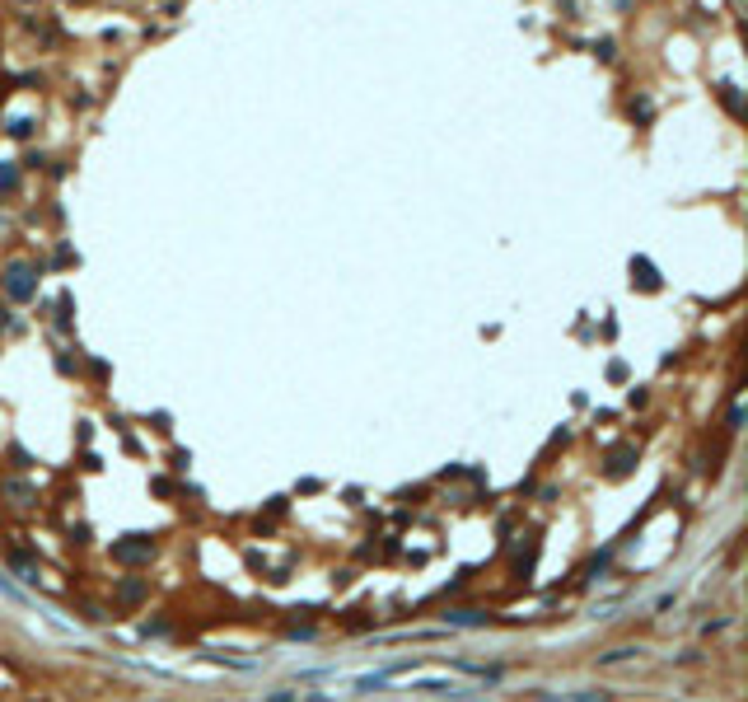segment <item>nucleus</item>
Segmentation results:
<instances>
[{
    "mask_svg": "<svg viewBox=\"0 0 748 702\" xmlns=\"http://www.w3.org/2000/svg\"><path fill=\"white\" fill-rule=\"evenodd\" d=\"M449 623L472 627V623H486V613H482V608H454V613H449Z\"/></svg>",
    "mask_w": 748,
    "mask_h": 702,
    "instance_id": "obj_7",
    "label": "nucleus"
},
{
    "mask_svg": "<svg viewBox=\"0 0 748 702\" xmlns=\"http://www.w3.org/2000/svg\"><path fill=\"white\" fill-rule=\"evenodd\" d=\"M720 94H725V103H730V112H739V94H734V85H720Z\"/></svg>",
    "mask_w": 748,
    "mask_h": 702,
    "instance_id": "obj_11",
    "label": "nucleus"
},
{
    "mask_svg": "<svg viewBox=\"0 0 748 702\" xmlns=\"http://www.w3.org/2000/svg\"><path fill=\"white\" fill-rule=\"evenodd\" d=\"M0 328H10V309L5 305H0Z\"/></svg>",
    "mask_w": 748,
    "mask_h": 702,
    "instance_id": "obj_13",
    "label": "nucleus"
},
{
    "mask_svg": "<svg viewBox=\"0 0 748 702\" xmlns=\"http://www.w3.org/2000/svg\"><path fill=\"white\" fill-rule=\"evenodd\" d=\"M117 599H122V604H140V599H145V580H122V585H117Z\"/></svg>",
    "mask_w": 748,
    "mask_h": 702,
    "instance_id": "obj_6",
    "label": "nucleus"
},
{
    "mask_svg": "<svg viewBox=\"0 0 748 702\" xmlns=\"http://www.w3.org/2000/svg\"><path fill=\"white\" fill-rule=\"evenodd\" d=\"M0 497L10 501V506H33L38 501V483H29V478H5L0 483Z\"/></svg>",
    "mask_w": 748,
    "mask_h": 702,
    "instance_id": "obj_3",
    "label": "nucleus"
},
{
    "mask_svg": "<svg viewBox=\"0 0 748 702\" xmlns=\"http://www.w3.org/2000/svg\"><path fill=\"white\" fill-rule=\"evenodd\" d=\"M631 468H636V450H631V445H622V450H613V454L604 459V473H608V478H627Z\"/></svg>",
    "mask_w": 748,
    "mask_h": 702,
    "instance_id": "obj_4",
    "label": "nucleus"
},
{
    "mask_svg": "<svg viewBox=\"0 0 748 702\" xmlns=\"http://www.w3.org/2000/svg\"><path fill=\"white\" fill-rule=\"evenodd\" d=\"M150 557H155V543L145 534H126L112 543V562H122V566H145Z\"/></svg>",
    "mask_w": 748,
    "mask_h": 702,
    "instance_id": "obj_1",
    "label": "nucleus"
},
{
    "mask_svg": "<svg viewBox=\"0 0 748 702\" xmlns=\"http://www.w3.org/2000/svg\"><path fill=\"white\" fill-rule=\"evenodd\" d=\"M417 693H449V698H468L472 688H463V684H444V679H426V684H412Z\"/></svg>",
    "mask_w": 748,
    "mask_h": 702,
    "instance_id": "obj_5",
    "label": "nucleus"
},
{
    "mask_svg": "<svg viewBox=\"0 0 748 702\" xmlns=\"http://www.w3.org/2000/svg\"><path fill=\"white\" fill-rule=\"evenodd\" d=\"M631 655H636V646H618V651L599 655V665H618V660H631Z\"/></svg>",
    "mask_w": 748,
    "mask_h": 702,
    "instance_id": "obj_9",
    "label": "nucleus"
},
{
    "mask_svg": "<svg viewBox=\"0 0 748 702\" xmlns=\"http://www.w3.org/2000/svg\"><path fill=\"white\" fill-rule=\"evenodd\" d=\"M631 272H641V286H645V291H654V286H659V277H654L650 263H631Z\"/></svg>",
    "mask_w": 748,
    "mask_h": 702,
    "instance_id": "obj_8",
    "label": "nucleus"
},
{
    "mask_svg": "<svg viewBox=\"0 0 748 702\" xmlns=\"http://www.w3.org/2000/svg\"><path fill=\"white\" fill-rule=\"evenodd\" d=\"M5 291H10V300H33V295H38L33 267L29 263H10V267H5Z\"/></svg>",
    "mask_w": 748,
    "mask_h": 702,
    "instance_id": "obj_2",
    "label": "nucleus"
},
{
    "mask_svg": "<svg viewBox=\"0 0 748 702\" xmlns=\"http://www.w3.org/2000/svg\"><path fill=\"white\" fill-rule=\"evenodd\" d=\"M10 131H15V136H29V131H33V122H24V117H15V122H10Z\"/></svg>",
    "mask_w": 748,
    "mask_h": 702,
    "instance_id": "obj_12",
    "label": "nucleus"
},
{
    "mask_svg": "<svg viewBox=\"0 0 748 702\" xmlns=\"http://www.w3.org/2000/svg\"><path fill=\"white\" fill-rule=\"evenodd\" d=\"M15 571H19V580H38V566L29 557H15Z\"/></svg>",
    "mask_w": 748,
    "mask_h": 702,
    "instance_id": "obj_10",
    "label": "nucleus"
}]
</instances>
